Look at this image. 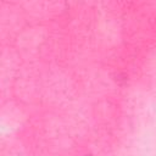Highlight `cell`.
Returning a JSON list of instances; mask_svg holds the SVG:
<instances>
[]
</instances>
